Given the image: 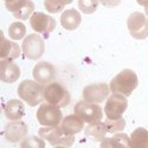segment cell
I'll return each instance as SVG.
<instances>
[{
    "mask_svg": "<svg viewBox=\"0 0 148 148\" xmlns=\"http://www.w3.org/2000/svg\"><path fill=\"white\" fill-rule=\"evenodd\" d=\"M139 79L138 76L130 69H123L110 82V90L114 94H121L125 96H130L132 92L138 88Z\"/></svg>",
    "mask_w": 148,
    "mask_h": 148,
    "instance_id": "1",
    "label": "cell"
},
{
    "mask_svg": "<svg viewBox=\"0 0 148 148\" xmlns=\"http://www.w3.org/2000/svg\"><path fill=\"white\" fill-rule=\"evenodd\" d=\"M18 95L30 107H36L45 100V88L36 81L25 79L19 84Z\"/></svg>",
    "mask_w": 148,
    "mask_h": 148,
    "instance_id": "2",
    "label": "cell"
},
{
    "mask_svg": "<svg viewBox=\"0 0 148 148\" xmlns=\"http://www.w3.org/2000/svg\"><path fill=\"white\" fill-rule=\"evenodd\" d=\"M38 135L56 147H71L75 143V138L66 135L60 127H42Z\"/></svg>",
    "mask_w": 148,
    "mask_h": 148,
    "instance_id": "3",
    "label": "cell"
},
{
    "mask_svg": "<svg viewBox=\"0 0 148 148\" xmlns=\"http://www.w3.org/2000/svg\"><path fill=\"white\" fill-rule=\"evenodd\" d=\"M37 120L44 127H58L63 121V115L58 107L43 103L37 110Z\"/></svg>",
    "mask_w": 148,
    "mask_h": 148,
    "instance_id": "4",
    "label": "cell"
},
{
    "mask_svg": "<svg viewBox=\"0 0 148 148\" xmlns=\"http://www.w3.org/2000/svg\"><path fill=\"white\" fill-rule=\"evenodd\" d=\"M45 101L58 108H64L70 103L69 91L59 83H50L45 87Z\"/></svg>",
    "mask_w": 148,
    "mask_h": 148,
    "instance_id": "5",
    "label": "cell"
},
{
    "mask_svg": "<svg viewBox=\"0 0 148 148\" xmlns=\"http://www.w3.org/2000/svg\"><path fill=\"white\" fill-rule=\"evenodd\" d=\"M127 27L133 38L146 39L148 37V18L141 12H133L127 19Z\"/></svg>",
    "mask_w": 148,
    "mask_h": 148,
    "instance_id": "6",
    "label": "cell"
},
{
    "mask_svg": "<svg viewBox=\"0 0 148 148\" xmlns=\"http://www.w3.org/2000/svg\"><path fill=\"white\" fill-rule=\"evenodd\" d=\"M21 50L24 52V56L26 58H29L31 60H37L43 56V53L45 51L44 40L39 34L31 33L23 39Z\"/></svg>",
    "mask_w": 148,
    "mask_h": 148,
    "instance_id": "7",
    "label": "cell"
},
{
    "mask_svg": "<svg viewBox=\"0 0 148 148\" xmlns=\"http://www.w3.org/2000/svg\"><path fill=\"white\" fill-rule=\"evenodd\" d=\"M73 113L78 115L84 122L94 123L97 121H101L103 117L102 108L97 103H91L87 101H78L73 108Z\"/></svg>",
    "mask_w": 148,
    "mask_h": 148,
    "instance_id": "8",
    "label": "cell"
},
{
    "mask_svg": "<svg viewBox=\"0 0 148 148\" xmlns=\"http://www.w3.org/2000/svg\"><path fill=\"white\" fill-rule=\"evenodd\" d=\"M127 107H128V101L125 95H121V94L110 95L104 107V113L107 119L116 120L122 117V114L126 112Z\"/></svg>",
    "mask_w": 148,
    "mask_h": 148,
    "instance_id": "9",
    "label": "cell"
},
{
    "mask_svg": "<svg viewBox=\"0 0 148 148\" xmlns=\"http://www.w3.org/2000/svg\"><path fill=\"white\" fill-rule=\"evenodd\" d=\"M30 25L33 31L47 36L56 29V20L43 12H34L30 18Z\"/></svg>",
    "mask_w": 148,
    "mask_h": 148,
    "instance_id": "10",
    "label": "cell"
},
{
    "mask_svg": "<svg viewBox=\"0 0 148 148\" xmlns=\"http://www.w3.org/2000/svg\"><path fill=\"white\" fill-rule=\"evenodd\" d=\"M109 85L106 83L89 84L83 89V100L91 103H101L109 96Z\"/></svg>",
    "mask_w": 148,
    "mask_h": 148,
    "instance_id": "11",
    "label": "cell"
},
{
    "mask_svg": "<svg viewBox=\"0 0 148 148\" xmlns=\"http://www.w3.org/2000/svg\"><path fill=\"white\" fill-rule=\"evenodd\" d=\"M32 75L36 82L39 84H50L56 78V69L49 62H39L32 70Z\"/></svg>",
    "mask_w": 148,
    "mask_h": 148,
    "instance_id": "12",
    "label": "cell"
},
{
    "mask_svg": "<svg viewBox=\"0 0 148 148\" xmlns=\"http://www.w3.org/2000/svg\"><path fill=\"white\" fill-rule=\"evenodd\" d=\"M27 135V126L23 121L8 122L5 127V138L10 142L23 141Z\"/></svg>",
    "mask_w": 148,
    "mask_h": 148,
    "instance_id": "13",
    "label": "cell"
},
{
    "mask_svg": "<svg viewBox=\"0 0 148 148\" xmlns=\"http://www.w3.org/2000/svg\"><path fill=\"white\" fill-rule=\"evenodd\" d=\"M20 46L17 43L5 38L4 34L1 33V38H0V57H1V60L17 59L20 56Z\"/></svg>",
    "mask_w": 148,
    "mask_h": 148,
    "instance_id": "14",
    "label": "cell"
},
{
    "mask_svg": "<svg viewBox=\"0 0 148 148\" xmlns=\"http://www.w3.org/2000/svg\"><path fill=\"white\" fill-rule=\"evenodd\" d=\"M20 77V69L12 60H1L0 63V79L4 83H14Z\"/></svg>",
    "mask_w": 148,
    "mask_h": 148,
    "instance_id": "15",
    "label": "cell"
},
{
    "mask_svg": "<svg viewBox=\"0 0 148 148\" xmlns=\"http://www.w3.org/2000/svg\"><path fill=\"white\" fill-rule=\"evenodd\" d=\"M82 23L81 13L76 8H68L65 10L60 17V25L68 31L76 30Z\"/></svg>",
    "mask_w": 148,
    "mask_h": 148,
    "instance_id": "16",
    "label": "cell"
},
{
    "mask_svg": "<svg viewBox=\"0 0 148 148\" xmlns=\"http://www.w3.org/2000/svg\"><path fill=\"white\" fill-rule=\"evenodd\" d=\"M60 128L63 129V132L66 135L73 136L75 134H77L84 129V121L76 114L68 115L63 119V121H62Z\"/></svg>",
    "mask_w": 148,
    "mask_h": 148,
    "instance_id": "17",
    "label": "cell"
},
{
    "mask_svg": "<svg viewBox=\"0 0 148 148\" xmlns=\"http://www.w3.org/2000/svg\"><path fill=\"white\" fill-rule=\"evenodd\" d=\"M5 116L11 121H18L25 115V108L21 101L19 100H10L4 106Z\"/></svg>",
    "mask_w": 148,
    "mask_h": 148,
    "instance_id": "18",
    "label": "cell"
},
{
    "mask_svg": "<svg viewBox=\"0 0 148 148\" xmlns=\"http://www.w3.org/2000/svg\"><path fill=\"white\" fill-rule=\"evenodd\" d=\"M84 133L88 138L92 139L94 141L102 142L106 139V134L108 133V128L106 126V123L97 121L94 123H89V125L84 128Z\"/></svg>",
    "mask_w": 148,
    "mask_h": 148,
    "instance_id": "19",
    "label": "cell"
},
{
    "mask_svg": "<svg viewBox=\"0 0 148 148\" xmlns=\"http://www.w3.org/2000/svg\"><path fill=\"white\" fill-rule=\"evenodd\" d=\"M130 138L125 133H116L112 138H106L101 142V148H128Z\"/></svg>",
    "mask_w": 148,
    "mask_h": 148,
    "instance_id": "20",
    "label": "cell"
},
{
    "mask_svg": "<svg viewBox=\"0 0 148 148\" xmlns=\"http://www.w3.org/2000/svg\"><path fill=\"white\" fill-rule=\"evenodd\" d=\"M130 148H148V132L147 129L139 127L130 135Z\"/></svg>",
    "mask_w": 148,
    "mask_h": 148,
    "instance_id": "21",
    "label": "cell"
},
{
    "mask_svg": "<svg viewBox=\"0 0 148 148\" xmlns=\"http://www.w3.org/2000/svg\"><path fill=\"white\" fill-rule=\"evenodd\" d=\"M26 34V26L20 21L12 23L8 27V36L13 40H20Z\"/></svg>",
    "mask_w": 148,
    "mask_h": 148,
    "instance_id": "22",
    "label": "cell"
},
{
    "mask_svg": "<svg viewBox=\"0 0 148 148\" xmlns=\"http://www.w3.org/2000/svg\"><path fill=\"white\" fill-rule=\"evenodd\" d=\"M72 0H44V7L50 13H59Z\"/></svg>",
    "mask_w": 148,
    "mask_h": 148,
    "instance_id": "23",
    "label": "cell"
},
{
    "mask_svg": "<svg viewBox=\"0 0 148 148\" xmlns=\"http://www.w3.org/2000/svg\"><path fill=\"white\" fill-rule=\"evenodd\" d=\"M33 10H34L33 1H31V0H27V3L24 5L23 7H20L17 12H14L13 16H14V18H17L19 20H26V19H30L31 16L34 13Z\"/></svg>",
    "mask_w": 148,
    "mask_h": 148,
    "instance_id": "24",
    "label": "cell"
},
{
    "mask_svg": "<svg viewBox=\"0 0 148 148\" xmlns=\"http://www.w3.org/2000/svg\"><path fill=\"white\" fill-rule=\"evenodd\" d=\"M20 148H45V141L40 136H27L20 141Z\"/></svg>",
    "mask_w": 148,
    "mask_h": 148,
    "instance_id": "25",
    "label": "cell"
},
{
    "mask_svg": "<svg viewBox=\"0 0 148 148\" xmlns=\"http://www.w3.org/2000/svg\"><path fill=\"white\" fill-rule=\"evenodd\" d=\"M106 126L108 128V132L112 133V134H116V133H120L125 129L126 127V121L123 117H120V119H116V120H110V119H107L106 120Z\"/></svg>",
    "mask_w": 148,
    "mask_h": 148,
    "instance_id": "26",
    "label": "cell"
},
{
    "mask_svg": "<svg viewBox=\"0 0 148 148\" xmlns=\"http://www.w3.org/2000/svg\"><path fill=\"white\" fill-rule=\"evenodd\" d=\"M98 0H78V8L85 14H91L98 7Z\"/></svg>",
    "mask_w": 148,
    "mask_h": 148,
    "instance_id": "27",
    "label": "cell"
},
{
    "mask_svg": "<svg viewBox=\"0 0 148 148\" xmlns=\"http://www.w3.org/2000/svg\"><path fill=\"white\" fill-rule=\"evenodd\" d=\"M26 3H27V0H11V1L5 3V6L10 12L14 13V12H17L20 7H23Z\"/></svg>",
    "mask_w": 148,
    "mask_h": 148,
    "instance_id": "28",
    "label": "cell"
},
{
    "mask_svg": "<svg viewBox=\"0 0 148 148\" xmlns=\"http://www.w3.org/2000/svg\"><path fill=\"white\" fill-rule=\"evenodd\" d=\"M98 1L107 7H116L121 4L122 0H98Z\"/></svg>",
    "mask_w": 148,
    "mask_h": 148,
    "instance_id": "29",
    "label": "cell"
},
{
    "mask_svg": "<svg viewBox=\"0 0 148 148\" xmlns=\"http://www.w3.org/2000/svg\"><path fill=\"white\" fill-rule=\"evenodd\" d=\"M136 3L145 7V11H148V0H136Z\"/></svg>",
    "mask_w": 148,
    "mask_h": 148,
    "instance_id": "30",
    "label": "cell"
},
{
    "mask_svg": "<svg viewBox=\"0 0 148 148\" xmlns=\"http://www.w3.org/2000/svg\"><path fill=\"white\" fill-rule=\"evenodd\" d=\"M55 148H68V147H55Z\"/></svg>",
    "mask_w": 148,
    "mask_h": 148,
    "instance_id": "31",
    "label": "cell"
},
{
    "mask_svg": "<svg viewBox=\"0 0 148 148\" xmlns=\"http://www.w3.org/2000/svg\"><path fill=\"white\" fill-rule=\"evenodd\" d=\"M7 1H11V0H5V3H7Z\"/></svg>",
    "mask_w": 148,
    "mask_h": 148,
    "instance_id": "32",
    "label": "cell"
},
{
    "mask_svg": "<svg viewBox=\"0 0 148 148\" xmlns=\"http://www.w3.org/2000/svg\"><path fill=\"white\" fill-rule=\"evenodd\" d=\"M146 13H147V17H148V11H146Z\"/></svg>",
    "mask_w": 148,
    "mask_h": 148,
    "instance_id": "33",
    "label": "cell"
}]
</instances>
